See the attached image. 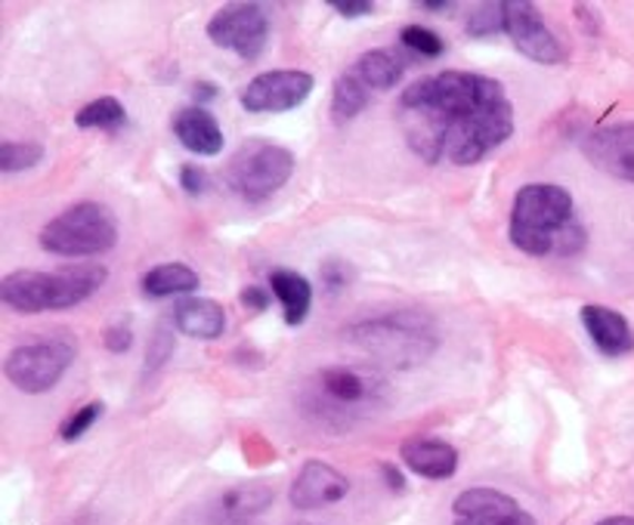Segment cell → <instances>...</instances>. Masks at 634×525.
Segmentation results:
<instances>
[{
	"mask_svg": "<svg viewBox=\"0 0 634 525\" xmlns=\"http://www.w3.org/2000/svg\"><path fill=\"white\" fill-rule=\"evenodd\" d=\"M597 525H634V516H610V519H601Z\"/></svg>",
	"mask_w": 634,
	"mask_h": 525,
	"instance_id": "obj_38",
	"label": "cell"
},
{
	"mask_svg": "<svg viewBox=\"0 0 634 525\" xmlns=\"http://www.w3.org/2000/svg\"><path fill=\"white\" fill-rule=\"evenodd\" d=\"M322 282L329 284L332 291H341L346 284V266L341 260H329L325 266H322Z\"/></svg>",
	"mask_w": 634,
	"mask_h": 525,
	"instance_id": "obj_34",
	"label": "cell"
},
{
	"mask_svg": "<svg viewBox=\"0 0 634 525\" xmlns=\"http://www.w3.org/2000/svg\"><path fill=\"white\" fill-rule=\"evenodd\" d=\"M505 34L514 41V47L523 57L533 59L539 65H557V62L566 59L563 43L545 26L542 13L535 10V3H530V0H511L507 3Z\"/></svg>",
	"mask_w": 634,
	"mask_h": 525,
	"instance_id": "obj_10",
	"label": "cell"
},
{
	"mask_svg": "<svg viewBox=\"0 0 634 525\" xmlns=\"http://www.w3.org/2000/svg\"><path fill=\"white\" fill-rule=\"evenodd\" d=\"M173 137L180 140L183 149L192 155L214 158L223 152V128L217 124V118L202 105H189L183 112L173 114Z\"/></svg>",
	"mask_w": 634,
	"mask_h": 525,
	"instance_id": "obj_17",
	"label": "cell"
},
{
	"mask_svg": "<svg viewBox=\"0 0 634 525\" xmlns=\"http://www.w3.org/2000/svg\"><path fill=\"white\" fill-rule=\"evenodd\" d=\"M421 10L427 13H452L455 10V0H421Z\"/></svg>",
	"mask_w": 634,
	"mask_h": 525,
	"instance_id": "obj_35",
	"label": "cell"
},
{
	"mask_svg": "<svg viewBox=\"0 0 634 525\" xmlns=\"http://www.w3.org/2000/svg\"><path fill=\"white\" fill-rule=\"evenodd\" d=\"M171 353H173V334L168 331V327L161 325L159 331H155V337H152V343H149V353H145V368L149 371H155V368H161L168 359H171Z\"/></svg>",
	"mask_w": 634,
	"mask_h": 525,
	"instance_id": "obj_29",
	"label": "cell"
},
{
	"mask_svg": "<svg viewBox=\"0 0 634 525\" xmlns=\"http://www.w3.org/2000/svg\"><path fill=\"white\" fill-rule=\"evenodd\" d=\"M74 362V343L66 341V337H47V341L22 343L16 346L13 353L7 355L3 362V374L7 381L29 393V396H38V393H47L62 381V374L69 371V365Z\"/></svg>",
	"mask_w": 634,
	"mask_h": 525,
	"instance_id": "obj_7",
	"label": "cell"
},
{
	"mask_svg": "<svg viewBox=\"0 0 634 525\" xmlns=\"http://www.w3.org/2000/svg\"><path fill=\"white\" fill-rule=\"evenodd\" d=\"M118 242V220L100 201H78L41 229V248L53 256H97Z\"/></svg>",
	"mask_w": 634,
	"mask_h": 525,
	"instance_id": "obj_5",
	"label": "cell"
},
{
	"mask_svg": "<svg viewBox=\"0 0 634 525\" xmlns=\"http://www.w3.org/2000/svg\"><path fill=\"white\" fill-rule=\"evenodd\" d=\"M332 10H338L346 19H360V16L375 13V3L372 0H332Z\"/></svg>",
	"mask_w": 634,
	"mask_h": 525,
	"instance_id": "obj_32",
	"label": "cell"
},
{
	"mask_svg": "<svg viewBox=\"0 0 634 525\" xmlns=\"http://www.w3.org/2000/svg\"><path fill=\"white\" fill-rule=\"evenodd\" d=\"M372 100V90L362 84L360 78L353 74V71H344L338 81H334V90H332V114L338 124H344V121H353L356 114L369 105Z\"/></svg>",
	"mask_w": 634,
	"mask_h": 525,
	"instance_id": "obj_23",
	"label": "cell"
},
{
	"mask_svg": "<svg viewBox=\"0 0 634 525\" xmlns=\"http://www.w3.org/2000/svg\"><path fill=\"white\" fill-rule=\"evenodd\" d=\"M242 306H248V313H263L270 306V287H258V284H248L242 291Z\"/></svg>",
	"mask_w": 634,
	"mask_h": 525,
	"instance_id": "obj_31",
	"label": "cell"
},
{
	"mask_svg": "<svg viewBox=\"0 0 634 525\" xmlns=\"http://www.w3.org/2000/svg\"><path fill=\"white\" fill-rule=\"evenodd\" d=\"M173 327L195 341H217L227 331V313L217 300L183 297L173 303Z\"/></svg>",
	"mask_w": 634,
	"mask_h": 525,
	"instance_id": "obj_18",
	"label": "cell"
},
{
	"mask_svg": "<svg viewBox=\"0 0 634 525\" xmlns=\"http://www.w3.org/2000/svg\"><path fill=\"white\" fill-rule=\"evenodd\" d=\"M400 41H403L409 50H415L419 57L427 59L443 57V50H446L443 38H440L436 31L424 29V26H405V29L400 31Z\"/></svg>",
	"mask_w": 634,
	"mask_h": 525,
	"instance_id": "obj_27",
	"label": "cell"
},
{
	"mask_svg": "<svg viewBox=\"0 0 634 525\" xmlns=\"http://www.w3.org/2000/svg\"><path fill=\"white\" fill-rule=\"evenodd\" d=\"M316 390L329 402H334L338 408H362V405H375L384 384L378 381L372 371L332 365V368L319 371Z\"/></svg>",
	"mask_w": 634,
	"mask_h": 525,
	"instance_id": "obj_13",
	"label": "cell"
},
{
	"mask_svg": "<svg viewBox=\"0 0 634 525\" xmlns=\"http://www.w3.org/2000/svg\"><path fill=\"white\" fill-rule=\"evenodd\" d=\"M273 504V488L263 483H248V485H235L230 488L227 495L220 497V516L227 519V523L239 525L251 519V516H258L263 513L266 507Z\"/></svg>",
	"mask_w": 634,
	"mask_h": 525,
	"instance_id": "obj_22",
	"label": "cell"
},
{
	"mask_svg": "<svg viewBox=\"0 0 634 525\" xmlns=\"http://www.w3.org/2000/svg\"><path fill=\"white\" fill-rule=\"evenodd\" d=\"M180 185L187 189L189 195H202L204 189H208V173H204L199 164H187V168L180 171Z\"/></svg>",
	"mask_w": 634,
	"mask_h": 525,
	"instance_id": "obj_30",
	"label": "cell"
},
{
	"mask_svg": "<svg viewBox=\"0 0 634 525\" xmlns=\"http://www.w3.org/2000/svg\"><path fill=\"white\" fill-rule=\"evenodd\" d=\"M353 74L360 78L362 84L369 90H393V87L403 81L405 62L393 50H369L353 62Z\"/></svg>",
	"mask_w": 634,
	"mask_h": 525,
	"instance_id": "obj_20",
	"label": "cell"
},
{
	"mask_svg": "<svg viewBox=\"0 0 634 525\" xmlns=\"http://www.w3.org/2000/svg\"><path fill=\"white\" fill-rule=\"evenodd\" d=\"M313 74L301 69H273V71H260L258 78H251L242 93H239V102L242 109L251 114H279L291 112L306 102V97L313 93Z\"/></svg>",
	"mask_w": 634,
	"mask_h": 525,
	"instance_id": "obj_9",
	"label": "cell"
},
{
	"mask_svg": "<svg viewBox=\"0 0 634 525\" xmlns=\"http://www.w3.org/2000/svg\"><path fill=\"white\" fill-rule=\"evenodd\" d=\"M346 492H350V479L341 470L322 464V461H306L298 479L291 483V504L298 511H316V507L344 501Z\"/></svg>",
	"mask_w": 634,
	"mask_h": 525,
	"instance_id": "obj_14",
	"label": "cell"
},
{
	"mask_svg": "<svg viewBox=\"0 0 634 525\" xmlns=\"http://www.w3.org/2000/svg\"><path fill=\"white\" fill-rule=\"evenodd\" d=\"M582 155L613 180L634 183V124H610L582 140Z\"/></svg>",
	"mask_w": 634,
	"mask_h": 525,
	"instance_id": "obj_12",
	"label": "cell"
},
{
	"mask_svg": "<svg viewBox=\"0 0 634 525\" xmlns=\"http://www.w3.org/2000/svg\"><path fill=\"white\" fill-rule=\"evenodd\" d=\"M124 121H128V112L115 97H100V100L87 102L84 109L74 114V124L81 130H118Z\"/></svg>",
	"mask_w": 634,
	"mask_h": 525,
	"instance_id": "obj_24",
	"label": "cell"
},
{
	"mask_svg": "<svg viewBox=\"0 0 634 525\" xmlns=\"http://www.w3.org/2000/svg\"><path fill=\"white\" fill-rule=\"evenodd\" d=\"M214 84H195V100H199V97H202V100H214Z\"/></svg>",
	"mask_w": 634,
	"mask_h": 525,
	"instance_id": "obj_37",
	"label": "cell"
},
{
	"mask_svg": "<svg viewBox=\"0 0 634 525\" xmlns=\"http://www.w3.org/2000/svg\"><path fill=\"white\" fill-rule=\"evenodd\" d=\"M102 414V402H90V405H84V408H78L74 414H69V421L62 424V430H59V436L66 442H74L84 436L90 426L100 421Z\"/></svg>",
	"mask_w": 634,
	"mask_h": 525,
	"instance_id": "obj_28",
	"label": "cell"
},
{
	"mask_svg": "<svg viewBox=\"0 0 634 525\" xmlns=\"http://www.w3.org/2000/svg\"><path fill=\"white\" fill-rule=\"evenodd\" d=\"M43 161V145L34 140H3L0 142V171H29Z\"/></svg>",
	"mask_w": 634,
	"mask_h": 525,
	"instance_id": "obj_26",
	"label": "cell"
},
{
	"mask_svg": "<svg viewBox=\"0 0 634 525\" xmlns=\"http://www.w3.org/2000/svg\"><path fill=\"white\" fill-rule=\"evenodd\" d=\"M507 26V3H476L471 16H467V26L464 31L471 38H495V34H505Z\"/></svg>",
	"mask_w": 634,
	"mask_h": 525,
	"instance_id": "obj_25",
	"label": "cell"
},
{
	"mask_svg": "<svg viewBox=\"0 0 634 525\" xmlns=\"http://www.w3.org/2000/svg\"><path fill=\"white\" fill-rule=\"evenodd\" d=\"M511 244L530 256H573L585 248V229L576 220L570 189L554 183H530L514 195Z\"/></svg>",
	"mask_w": 634,
	"mask_h": 525,
	"instance_id": "obj_2",
	"label": "cell"
},
{
	"mask_svg": "<svg viewBox=\"0 0 634 525\" xmlns=\"http://www.w3.org/2000/svg\"><path fill=\"white\" fill-rule=\"evenodd\" d=\"M208 38L245 62H254L270 41V16L260 3H230L211 16Z\"/></svg>",
	"mask_w": 634,
	"mask_h": 525,
	"instance_id": "obj_8",
	"label": "cell"
},
{
	"mask_svg": "<svg viewBox=\"0 0 634 525\" xmlns=\"http://www.w3.org/2000/svg\"><path fill=\"white\" fill-rule=\"evenodd\" d=\"M452 525H535L517 501L495 488H467L452 504Z\"/></svg>",
	"mask_w": 634,
	"mask_h": 525,
	"instance_id": "obj_11",
	"label": "cell"
},
{
	"mask_svg": "<svg viewBox=\"0 0 634 525\" xmlns=\"http://www.w3.org/2000/svg\"><path fill=\"white\" fill-rule=\"evenodd\" d=\"M353 346L378 359L381 365H419L436 350V327L424 313L396 310V313L362 319L344 331Z\"/></svg>",
	"mask_w": 634,
	"mask_h": 525,
	"instance_id": "obj_4",
	"label": "cell"
},
{
	"mask_svg": "<svg viewBox=\"0 0 634 525\" xmlns=\"http://www.w3.org/2000/svg\"><path fill=\"white\" fill-rule=\"evenodd\" d=\"M400 457L412 473L424 479H452L459 470V448L446 440L433 436H412L400 445Z\"/></svg>",
	"mask_w": 634,
	"mask_h": 525,
	"instance_id": "obj_15",
	"label": "cell"
},
{
	"mask_svg": "<svg viewBox=\"0 0 634 525\" xmlns=\"http://www.w3.org/2000/svg\"><path fill=\"white\" fill-rule=\"evenodd\" d=\"M130 343H133V331L128 325H115L105 331V346L112 350V353H128Z\"/></svg>",
	"mask_w": 634,
	"mask_h": 525,
	"instance_id": "obj_33",
	"label": "cell"
},
{
	"mask_svg": "<svg viewBox=\"0 0 634 525\" xmlns=\"http://www.w3.org/2000/svg\"><path fill=\"white\" fill-rule=\"evenodd\" d=\"M270 291H273V297L282 303L285 325L298 327L306 322L310 306H313V287H310V282L303 279L301 272L273 270L270 272Z\"/></svg>",
	"mask_w": 634,
	"mask_h": 525,
	"instance_id": "obj_19",
	"label": "cell"
},
{
	"mask_svg": "<svg viewBox=\"0 0 634 525\" xmlns=\"http://www.w3.org/2000/svg\"><path fill=\"white\" fill-rule=\"evenodd\" d=\"M582 325L588 331L594 346L610 359H620V355H628L634 350V331L628 319L616 310H610V306H601V303L582 306Z\"/></svg>",
	"mask_w": 634,
	"mask_h": 525,
	"instance_id": "obj_16",
	"label": "cell"
},
{
	"mask_svg": "<svg viewBox=\"0 0 634 525\" xmlns=\"http://www.w3.org/2000/svg\"><path fill=\"white\" fill-rule=\"evenodd\" d=\"M109 279V270L100 263H78L57 272L19 270L0 279V300L16 313H50L72 310L90 300Z\"/></svg>",
	"mask_w": 634,
	"mask_h": 525,
	"instance_id": "obj_3",
	"label": "cell"
},
{
	"mask_svg": "<svg viewBox=\"0 0 634 525\" xmlns=\"http://www.w3.org/2000/svg\"><path fill=\"white\" fill-rule=\"evenodd\" d=\"M384 473H388V483H390V488H396V492H400V488H403V476H400V473H396V470L390 467V464H384Z\"/></svg>",
	"mask_w": 634,
	"mask_h": 525,
	"instance_id": "obj_36",
	"label": "cell"
},
{
	"mask_svg": "<svg viewBox=\"0 0 634 525\" xmlns=\"http://www.w3.org/2000/svg\"><path fill=\"white\" fill-rule=\"evenodd\" d=\"M294 168H298V161L291 155V149L254 137L245 145H239V152L230 158L223 180L239 199L248 204H260V201L273 199L275 192L289 183Z\"/></svg>",
	"mask_w": 634,
	"mask_h": 525,
	"instance_id": "obj_6",
	"label": "cell"
},
{
	"mask_svg": "<svg viewBox=\"0 0 634 525\" xmlns=\"http://www.w3.org/2000/svg\"><path fill=\"white\" fill-rule=\"evenodd\" d=\"M143 294L145 297H155V300H164V297H180V294H192L202 279H199V272L187 266V263H161L155 270H149L143 275Z\"/></svg>",
	"mask_w": 634,
	"mask_h": 525,
	"instance_id": "obj_21",
	"label": "cell"
},
{
	"mask_svg": "<svg viewBox=\"0 0 634 525\" xmlns=\"http://www.w3.org/2000/svg\"><path fill=\"white\" fill-rule=\"evenodd\" d=\"M396 124L421 161L471 168L514 137V105L495 78L440 71L400 93Z\"/></svg>",
	"mask_w": 634,
	"mask_h": 525,
	"instance_id": "obj_1",
	"label": "cell"
}]
</instances>
